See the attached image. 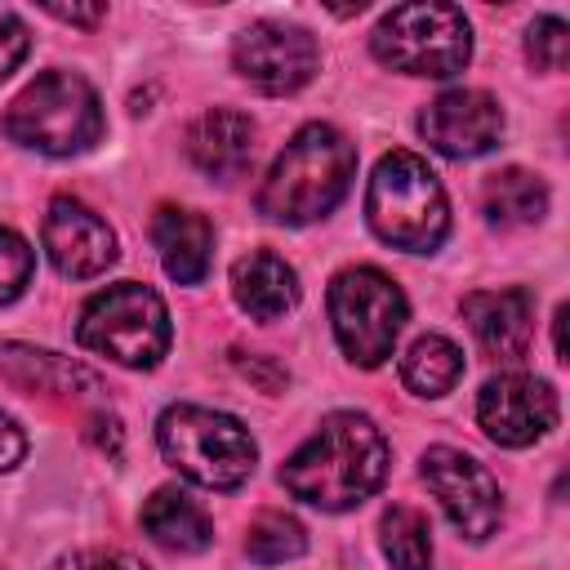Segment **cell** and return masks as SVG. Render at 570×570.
Here are the masks:
<instances>
[{
    "mask_svg": "<svg viewBox=\"0 0 570 570\" xmlns=\"http://www.w3.org/2000/svg\"><path fill=\"white\" fill-rule=\"evenodd\" d=\"M387 476V436L370 414L334 410L321 419V428L285 459L281 485L321 508V512H347L365 503Z\"/></svg>",
    "mask_w": 570,
    "mask_h": 570,
    "instance_id": "obj_1",
    "label": "cell"
},
{
    "mask_svg": "<svg viewBox=\"0 0 570 570\" xmlns=\"http://www.w3.org/2000/svg\"><path fill=\"white\" fill-rule=\"evenodd\" d=\"M356 178V147L334 125H303L258 187V214L285 227L325 218Z\"/></svg>",
    "mask_w": 570,
    "mask_h": 570,
    "instance_id": "obj_2",
    "label": "cell"
},
{
    "mask_svg": "<svg viewBox=\"0 0 570 570\" xmlns=\"http://www.w3.org/2000/svg\"><path fill=\"white\" fill-rule=\"evenodd\" d=\"M365 218L383 245L405 254H432L450 232V200L423 156L387 151L370 174Z\"/></svg>",
    "mask_w": 570,
    "mask_h": 570,
    "instance_id": "obj_3",
    "label": "cell"
},
{
    "mask_svg": "<svg viewBox=\"0 0 570 570\" xmlns=\"http://www.w3.org/2000/svg\"><path fill=\"white\" fill-rule=\"evenodd\" d=\"M156 445L187 481L205 490H236L254 476L258 463V445L240 419L187 401L156 419Z\"/></svg>",
    "mask_w": 570,
    "mask_h": 570,
    "instance_id": "obj_4",
    "label": "cell"
},
{
    "mask_svg": "<svg viewBox=\"0 0 570 570\" xmlns=\"http://www.w3.org/2000/svg\"><path fill=\"white\" fill-rule=\"evenodd\" d=\"M102 102L76 71L36 76L4 111V134L45 156H80L102 138Z\"/></svg>",
    "mask_w": 570,
    "mask_h": 570,
    "instance_id": "obj_5",
    "label": "cell"
},
{
    "mask_svg": "<svg viewBox=\"0 0 570 570\" xmlns=\"http://www.w3.org/2000/svg\"><path fill=\"white\" fill-rule=\"evenodd\" d=\"M80 347L125 365V370H156L169 352V312L165 298L142 281H116L98 289L76 321Z\"/></svg>",
    "mask_w": 570,
    "mask_h": 570,
    "instance_id": "obj_6",
    "label": "cell"
},
{
    "mask_svg": "<svg viewBox=\"0 0 570 570\" xmlns=\"http://www.w3.org/2000/svg\"><path fill=\"white\" fill-rule=\"evenodd\" d=\"M370 49L392 71L445 80L472 58V27L454 4H396L379 18Z\"/></svg>",
    "mask_w": 570,
    "mask_h": 570,
    "instance_id": "obj_7",
    "label": "cell"
},
{
    "mask_svg": "<svg viewBox=\"0 0 570 570\" xmlns=\"http://www.w3.org/2000/svg\"><path fill=\"white\" fill-rule=\"evenodd\" d=\"M410 307L392 276L379 267H343L330 281V325L352 365H383L401 338Z\"/></svg>",
    "mask_w": 570,
    "mask_h": 570,
    "instance_id": "obj_8",
    "label": "cell"
},
{
    "mask_svg": "<svg viewBox=\"0 0 570 570\" xmlns=\"http://www.w3.org/2000/svg\"><path fill=\"white\" fill-rule=\"evenodd\" d=\"M419 476L428 481V490L436 494V503L445 508L450 525L463 539L481 543V539H490L499 530V521H503V490L490 476V468L476 463L468 450H454V445L423 450Z\"/></svg>",
    "mask_w": 570,
    "mask_h": 570,
    "instance_id": "obj_9",
    "label": "cell"
},
{
    "mask_svg": "<svg viewBox=\"0 0 570 570\" xmlns=\"http://www.w3.org/2000/svg\"><path fill=\"white\" fill-rule=\"evenodd\" d=\"M232 67L254 89L281 98V94H298L316 76L321 49H316L312 31H303L294 22H254V27H245L236 36Z\"/></svg>",
    "mask_w": 570,
    "mask_h": 570,
    "instance_id": "obj_10",
    "label": "cell"
},
{
    "mask_svg": "<svg viewBox=\"0 0 570 570\" xmlns=\"http://www.w3.org/2000/svg\"><path fill=\"white\" fill-rule=\"evenodd\" d=\"M476 423L503 450L534 445L557 428V392L534 374H499L476 396Z\"/></svg>",
    "mask_w": 570,
    "mask_h": 570,
    "instance_id": "obj_11",
    "label": "cell"
},
{
    "mask_svg": "<svg viewBox=\"0 0 570 570\" xmlns=\"http://www.w3.org/2000/svg\"><path fill=\"white\" fill-rule=\"evenodd\" d=\"M419 134L441 156L472 160V156H485L503 138V107L485 89H445L441 98L423 107Z\"/></svg>",
    "mask_w": 570,
    "mask_h": 570,
    "instance_id": "obj_12",
    "label": "cell"
},
{
    "mask_svg": "<svg viewBox=\"0 0 570 570\" xmlns=\"http://www.w3.org/2000/svg\"><path fill=\"white\" fill-rule=\"evenodd\" d=\"M45 254L49 263L71 276V281H89L102 276L116 263V232L107 227L102 214H94L89 205L71 200V196H53L49 214H45Z\"/></svg>",
    "mask_w": 570,
    "mask_h": 570,
    "instance_id": "obj_13",
    "label": "cell"
},
{
    "mask_svg": "<svg viewBox=\"0 0 570 570\" xmlns=\"http://www.w3.org/2000/svg\"><path fill=\"white\" fill-rule=\"evenodd\" d=\"M183 151L187 160L214 178V183H232L249 169L254 160V120L245 111H232V107H214V111H200L187 134H183Z\"/></svg>",
    "mask_w": 570,
    "mask_h": 570,
    "instance_id": "obj_14",
    "label": "cell"
},
{
    "mask_svg": "<svg viewBox=\"0 0 570 570\" xmlns=\"http://www.w3.org/2000/svg\"><path fill=\"white\" fill-rule=\"evenodd\" d=\"M463 316L476 334V343L490 356L517 361L525 356L530 338H534V298L530 289L512 285V289H476L463 298Z\"/></svg>",
    "mask_w": 570,
    "mask_h": 570,
    "instance_id": "obj_15",
    "label": "cell"
},
{
    "mask_svg": "<svg viewBox=\"0 0 570 570\" xmlns=\"http://www.w3.org/2000/svg\"><path fill=\"white\" fill-rule=\"evenodd\" d=\"M151 240L165 263V272L178 285H200L214 258V227L205 214L183 209V205H160L151 218Z\"/></svg>",
    "mask_w": 570,
    "mask_h": 570,
    "instance_id": "obj_16",
    "label": "cell"
},
{
    "mask_svg": "<svg viewBox=\"0 0 570 570\" xmlns=\"http://www.w3.org/2000/svg\"><path fill=\"white\" fill-rule=\"evenodd\" d=\"M232 298L254 321H281L298 303V276L294 267L272 249H249L232 263Z\"/></svg>",
    "mask_w": 570,
    "mask_h": 570,
    "instance_id": "obj_17",
    "label": "cell"
},
{
    "mask_svg": "<svg viewBox=\"0 0 570 570\" xmlns=\"http://www.w3.org/2000/svg\"><path fill=\"white\" fill-rule=\"evenodd\" d=\"M142 530L156 548L165 552H205L214 539V525L205 517V508L196 499H187L174 485H160L147 503H142Z\"/></svg>",
    "mask_w": 570,
    "mask_h": 570,
    "instance_id": "obj_18",
    "label": "cell"
},
{
    "mask_svg": "<svg viewBox=\"0 0 570 570\" xmlns=\"http://www.w3.org/2000/svg\"><path fill=\"white\" fill-rule=\"evenodd\" d=\"M481 209H485V223L490 227H503V232L508 227H530V223H539L548 214V187H543L539 174L508 165V169H499V174L485 178Z\"/></svg>",
    "mask_w": 570,
    "mask_h": 570,
    "instance_id": "obj_19",
    "label": "cell"
},
{
    "mask_svg": "<svg viewBox=\"0 0 570 570\" xmlns=\"http://www.w3.org/2000/svg\"><path fill=\"white\" fill-rule=\"evenodd\" d=\"M0 374H9L18 387H45V392H76V387H98V379L45 347H22V343H4L0 347Z\"/></svg>",
    "mask_w": 570,
    "mask_h": 570,
    "instance_id": "obj_20",
    "label": "cell"
},
{
    "mask_svg": "<svg viewBox=\"0 0 570 570\" xmlns=\"http://www.w3.org/2000/svg\"><path fill=\"white\" fill-rule=\"evenodd\" d=\"M463 374V352L445 334H419L401 356V383L414 396H445Z\"/></svg>",
    "mask_w": 570,
    "mask_h": 570,
    "instance_id": "obj_21",
    "label": "cell"
},
{
    "mask_svg": "<svg viewBox=\"0 0 570 570\" xmlns=\"http://www.w3.org/2000/svg\"><path fill=\"white\" fill-rule=\"evenodd\" d=\"M379 543L392 570H432V530L419 508L392 503L379 521Z\"/></svg>",
    "mask_w": 570,
    "mask_h": 570,
    "instance_id": "obj_22",
    "label": "cell"
},
{
    "mask_svg": "<svg viewBox=\"0 0 570 570\" xmlns=\"http://www.w3.org/2000/svg\"><path fill=\"white\" fill-rule=\"evenodd\" d=\"M245 552L258 566H281L307 552V530L289 512H258L245 530Z\"/></svg>",
    "mask_w": 570,
    "mask_h": 570,
    "instance_id": "obj_23",
    "label": "cell"
},
{
    "mask_svg": "<svg viewBox=\"0 0 570 570\" xmlns=\"http://www.w3.org/2000/svg\"><path fill=\"white\" fill-rule=\"evenodd\" d=\"M31 272H36V249L18 232L0 227V307L31 285Z\"/></svg>",
    "mask_w": 570,
    "mask_h": 570,
    "instance_id": "obj_24",
    "label": "cell"
},
{
    "mask_svg": "<svg viewBox=\"0 0 570 570\" xmlns=\"http://www.w3.org/2000/svg\"><path fill=\"white\" fill-rule=\"evenodd\" d=\"M566 49H570V31L561 18H534L530 31H525V58L539 67V71H561L566 67Z\"/></svg>",
    "mask_w": 570,
    "mask_h": 570,
    "instance_id": "obj_25",
    "label": "cell"
},
{
    "mask_svg": "<svg viewBox=\"0 0 570 570\" xmlns=\"http://www.w3.org/2000/svg\"><path fill=\"white\" fill-rule=\"evenodd\" d=\"M53 570H147L138 557L129 552H111V548H85L71 557H58Z\"/></svg>",
    "mask_w": 570,
    "mask_h": 570,
    "instance_id": "obj_26",
    "label": "cell"
},
{
    "mask_svg": "<svg viewBox=\"0 0 570 570\" xmlns=\"http://www.w3.org/2000/svg\"><path fill=\"white\" fill-rule=\"evenodd\" d=\"M27 49H31V36H27L22 18H13V13L0 9V80L9 71H18V62L27 58Z\"/></svg>",
    "mask_w": 570,
    "mask_h": 570,
    "instance_id": "obj_27",
    "label": "cell"
},
{
    "mask_svg": "<svg viewBox=\"0 0 570 570\" xmlns=\"http://www.w3.org/2000/svg\"><path fill=\"white\" fill-rule=\"evenodd\" d=\"M27 459V432L0 410V472H13Z\"/></svg>",
    "mask_w": 570,
    "mask_h": 570,
    "instance_id": "obj_28",
    "label": "cell"
},
{
    "mask_svg": "<svg viewBox=\"0 0 570 570\" xmlns=\"http://www.w3.org/2000/svg\"><path fill=\"white\" fill-rule=\"evenodd\" d=\"M49 13H53V18H62V22L94 27V22L102 18V4H89V9H80V4H49Z\"/></svg>",
    "mask_w": 570,
    "mask_h": 570,
    "instance_id": "obj_29",
    "label": "cell"
}]
</instances>
